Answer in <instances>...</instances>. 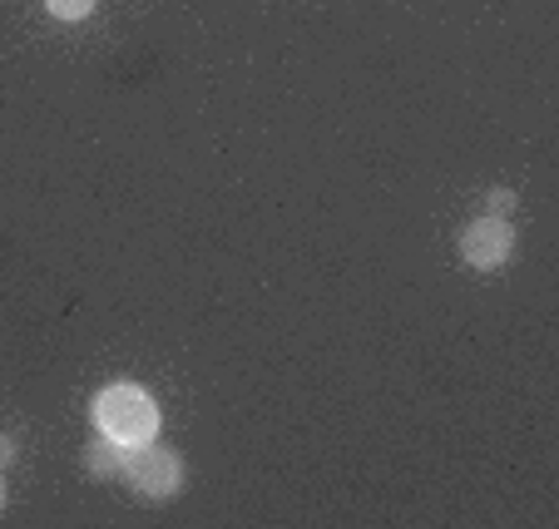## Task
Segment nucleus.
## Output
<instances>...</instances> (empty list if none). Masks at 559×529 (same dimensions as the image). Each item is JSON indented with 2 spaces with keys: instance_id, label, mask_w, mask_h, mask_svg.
I'll use <instances>...</instances> for the list:
<instances>
[{
  "instance_id": "obj_1",
  "label": "nucleus",
  "mask_w": 559,
  "mask_h": 529,
  "mask_svg": "<svg viewBox=\"0 0 559 529\" xmlns=\"http://www.w3.org/2000/svg\"><path fill=\"white\" fill-rule=\"evenodd\" d=\"M95 425H99V435L119 441L124 450H134V445H144L158 435V406L144 386L119 382V386H109V392H99Z\"/></svg>"
},
{
  "instance_id": "obj_2",
  "label": "nucleus",
  "mask_w": 559,
  "mask_h": 529,
  "mask_svg": "<svg viewBox=\"0 0 559 529\" xmlns=\"http://www.w3.org/2000/svg\"><path fill=\"white\" fill-rule=\"evenodd\" d=\"M124 476L144 500H174L183 490V460L174 456L169 445L144 441L124 456Z\"/></svg>"
},
{
  "instance_id": "obj_3",
  "label": "nucleus",
  "mask_w": 559,
  "mask_h": 529,
  "mask_svg": "<svg viewBox=\"0 0 559 529\" xmlns=\"http://www.w3.org/2000/svg\"><path fill=\"white\" fill-rule=\"evenodd\" d=\"M515 253V228L506 218H475L461 228V257L475 267V273H496V267L510 263Z\"/></svg>"
},
{
  "instance_id": "obj_4",
  "label": "nucleus",
  "mask_w": 559,
  "mask_h": 529,
  "mask_svg": "<svg viewBox=\"0 0 559 529\" xmlns=\"http://www.w3.org/2000/svg\"><path fill=\"white\" fill-rule=\"evenodd\" d=\"M124 445L119 441H109V435H99V441H90L85 445V470L95 480H115V476H124Z\"/></svg>"
},
{
  "instance_id": "obj_5",
  "label": "nucleus",
  "mask_w": 559,
  "mask_h": 529,
  "mask_svg": "<svg viewBox=\"0 0 559 529\" xmlns=\"http://www.w3.org/2000/svg\"><path fill=\"white\" fill-rule=\"evenodd\" d=\"M95 5L99 0H45V11H50L55 21H85Z\"/></svg>"
},
{
  "instance_id": "obj_6",
  "label": "nucleus",
  "mask_w": 559,
  "mask_h": 529,
  "mask_svg": "<svg viewBox=\"0 0 559 529\" xmlns=\"http://www.w3.org/2000/svg\"><path fill=\"white\" fill-rule=\"evenodd\" d=\"M510 208H515V193H510V189H490L486 193V213H490V218H510Z\"/></svg>"
},
{
  "instance_id": "obj_7",
  "label": "nucleus",
  "mask_w": 559,
  "mask_h": 529,
  "mask_svg": "<svg viewBox=\"0 0 559 529\" xmlns=\"http://www.w3.org/2000/svg\"><path fill=\"white\" fill-rule=\"evenodd\" d=\"M11 460H15V441L11 435H0V466H11Z\"/></svg>"
},
{
  "instance_id": "obj_8",
  "label": "nucleus",
  "mask_w": 559,
  "mask_h": 529,
  "mask_svg": "<svg viewBox=\"0 0 559 529\" xmlns=\"http://www.w3.org/2000/svg\"><path fill=\"white\" fill-rule=\"evenodd\" d=\"M5 495H11V490H5V480H0V509H5Z\"/></svg>"
}]
</instances>
